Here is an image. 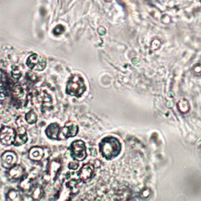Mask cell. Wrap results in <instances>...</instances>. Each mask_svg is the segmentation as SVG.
<instances>
[{
	"instance_id": "1",
	"label": "cell",
	"mask_w": 201,
	"mask_h": 201,
	"mask_svg": "<svg viewBox=\"0 0 201 201\" xmlns=\"http://www.w3.org/2000/svg\"><path fill=\"white\" fill-rule=\"evenodd\" d=\"M122 149L121 143L115 137H106L100 141L99 150L104 159L110 160L120 155Z\"/></svg>"
},
{
	"instance_id": "2",
	"label": "cell",
	"mask_w": 201,
	"mask_h": 201,
	"mask_svg": "<svg viewBox=\"0 0 201 201\" xmlns=\"http://www.w3.org/2000/svg\"><path fill=\"white\" fill-rule=\"evenodd\" d=\"M87 90L84 79L79 75H73L68 79L66 85V94L70 96L80 97Z\"/></svg>"
},
{
	"instance_id": "3",
	"label": "cell",
	"mask_w": 201,
	"mask_h": 201,
	"mask_svg": "<svg viewBox=\"0 0 201 201\" xmlns=\"http://www.w3.org/2000/svg\"><path fill=\"white\" fill-rule=\"evenodd\" d=\"M70 153L71 157L77 161H83L87 157V148L84 141L81 140L75 141L71 144Z\"/></svg>"
},
{
	"instance_id": "4",
	"label": "cell",
	"mask_w": 201,
	"mask_h": 201,
	"mask_svg": "<svg viewBox=\"0 0 201 201\" xmlns=\"http://www.w3.org/2000/svg\"><path fill=\"white\" fill-rule=\"evenodd\" d=\"M27 66L34 71H42L46 67V60L42 56L33 54L27 59Z\"/></svg>"
},
{
	"instance_id": "5",
	"label": "cell",
	"mask_w": 201,
	"mask_h": 201,
	"mask_svg": "<svg viewBox=\"0 0 201 201\" xmlns=\"http://www.w3.org/2000/svg\"><path fill=\"white\" fill-rule=\"evenodd\" d=\"M16 131L10 127L4 126L0 130V142L5 145H10L14 142Z\"/></svg>"
},
{
	"instance_id": "6",
	"label": "cell",
	"mask_w": 201,
	"mask_h": 201,
	"mask_svg": "<svg viewBox=\"0 0 201 201\" xmlns=\"http://www.w3.org/2000/svg\"><path fill=\"white\" fill-rule=\"evenodd\" d=\"M17 156L13 151H7L2 155V165L7 169H10L16 165Z\"/></svg>"
},
{
	"instance_id": "7",
	"label": "cell",
	"mask_w": 201,
	"mask_h": 201,
	"mask_svg": "<svg viewBox=\"0 0 201 201\" xmlns=\"http://www.w3.org/2000/svg\"><path fill=\"white\" fill-rule=\"evenodd\" d=\"M94 174V167L91 163H87L82 167L78 173V176L79 179L83 182L89 181L93 178Z\"/></svg>"
},
{
	"instance_id": "8",
	"label": "cell",
	"mask_w": 201,
	"mask_h": 201,
	"mask_svg": "<svg viewBox=\"0 0 201 201\" xmlns=\"http://www.w3.org/2000/svg\"><path fill=\"white\" fill-rule=\"evenodd\" d=\"M79 132V127L75 124H70V125H65V127L62 128L59 134L60 139H67L68 138L75 137Z\"/></svg>"
},
{
	"instance_id": "9",
	"label": "cell",
	"mask_w": 201,
	"mask_h": 201,
	"mask_svg": "<svg viewBox=\"0 0 201 201\" xmlns=\"http://www.w3.org/2000/svg\"><path fill=\"white\" fill-rule=\"evenodd\" d=\"M61 127L58 123H51L46 129V134L48 138L51 140H60V134Z\"/></svg>"
},
{
	"instance_id": "10",
	"label": "cell",
	"mask_w": 201,
	"mask_h": 201,
	"mask_svg": "<svg viewBox=\"0 0 201 201\" xmlns=\"http://www.w3.org/2000/svg\"><path fill=\"white\" fill-rule=\"evenodd\" d=\"M28 141V134L26 129L24 127H19L16 130V137L13 145L16 146L21 145L25 144Z\"/></svg>"
},
{
	"instance_id": "11",
	"label": "cell",
	"mask_w": 201,
	"mask_h": 201,
	"mask_svg": "<svg viewBox=\"0 0 201 201\" xmlns=\"http://www.w3.org/2000/svg\"><path fill=\"white\" fill-rule=\"evenodd\" d=\"M28 156H29L30 159H32L34 161H39L42 159V158L44 156V151L42 148L38 147V146L32 147L29 150Z\"/></svg>"
},
{
	"instance_id": "12",
	"label": "cell",
	"mask_w": 201,
	"mask_h": 201,
	"mask_svg": "<svg viewBox=\"0 0 201 201\" xmlns=\"http://www.w3.org/2000/svg\"><path fill=\"white\" fill-rule=\"evenodd\" d=\"M24 174V169L21 166L15 165L9 171V176L12 179H18L21 178Z\"/></svg>"
},
{
	"instance_id": "13",
	"label": "cell",
	"mask_w": 201,
	"mask_h": 201,
	"mask_svg": "<svg viewBox=\"0 0 201 201\" xmlns=\"http://www.w3.org/2000/svg\"><path fill=\"white\" fill-rule=\"evenodd\" d=\"M177 106H178V109L182 113H187L190 109V105H189L188 101L185 100V99L179 100L178 104H177Z\"/></svg>"
},
{
	"instance_id": "14",
	"label": "cell",
	"mask_w": 201,
	"mask_h": 201,
	"mask_svg": "<svg viewBox=\"0 0 201 201\" xmlns=\"http://www.w3.org/2000/svg\"><path fill=\"white\" fill-rule=\"evenodd\" d=\"M7 200H21L22 196H20L19 192L12 188L7 193Z\"/></svg>"
},
{
	"instance_id": "15",
	"label": "cell",
	"mask_w": 201,
	"mask_h": 201,
	"mask_svg": "<svg viewBox=\"0 0 201 201\" xmlns=\"http://www.w3.org/2000/svg\"><path fill=\"white\" fill-rule=\"evenodd\" d=\"M32 179L30 177H24L20 184V188L24 190H29L32 188Z\"/></svg>"
},
{
	"instance_id": "16",
	"label": "cell",
	"mask_w": 201,
	"mask_h": 201,
	"mask_svg": "<svg viewBox=\"0 0 201 201\" xmlns=\"http://www.w3.org/2000/svg\"><path fill=\"white\" fill-rule=\"evenodd\" d=\"M25 120H26L27 123H29V124L36 123L38 120V117H37V115L35 112V111L30 110L28 112H27L25 115Z\"/></svg>"
},
{
	"instance_id": "17",
	"label": "cell",
	"mask_w": 201,
	"mask_h": 201,
	"mask_svg": "<svg viewBox=\"0 0 201 201\" xmlns=\"http://www.w3.org/2000/svg\"><path fill=\"white\" fill-rule=\"evenodd\" d=\"M43 195V189L41 186H36V188H34L32 192V196L35 200H39L42 197Z\"/></svg>"
},
{
	"instance_id": "18",
	"label": "cell",
	"mask_w": 201,
	"mask_h": 201,
	"mask_svg": "<svg viewBox=\"0 0 201 201\" xmlns=\"http://www.w3.org/2000/svg\"><path fill=\"white\" fill-rule=\"evenodd\" d=\"M11 75L13 79H19L20 77H21V71H20V69L17 66H13L12 68V70H11Z\"/></svg>"
},
{
	"instance_id": "19",
	"label": "cell",
	"mask_w": 201,
	"mask_h": 201,
	"mask_svg": "<svg viewBox=\"0 0 201 201\" xmlns=\"http://www.w3.org/2000/svg\"><path fill=\"white\" fill-rule=\"evenodd\" d=\"M160 46H161V42H160V40L159 39H154L151 42V49L153 50H158L160 47Z\"/></svg>"
},
{
	"instance_id": "20",
	"label": "cell",
	"mask_w": 201,
	"mask_h": 201,
	"mask_svg": "<svg viewBox=\"0 0 201 201\" xmlns=\"http://www.w3.org/2000/svg\"><path fill=\"white\" fill-rule=\"evenodd\" d=\"M160 20L163 24H168L171 22V17L167 15V14H163L161 17H160Z\"/></svg>"
},
{
	"instance_id": "21",
	"label": "cell",
	"mask_w": 201,
	"mask_h": 201,
	"mask_svg": "<svg viewBox=\"0 0 201 201\" xmlns=\"http://www.w3.org/2000/svg\"><path fill=\"white\" fill-rule=\"evenodd\" d=\"M64 31H65V28L60 24V25L55 27V28L53 30V32L55 36H59V35H61V34L64 32Z\"/></svg>"
},
{
	"instance_id": "22",
	"label": "cell",
	"mask_w": 201,
	"mask_h": 201,
	"mask_svg": "<svg viewBox=\"0 0 201 201\" xmlns=\"http://www.w3.org/2000/svg\"><path fill=\"white\" fill-rule=\"evenodd\" d=\"M150 189L149 188H145L142 192H141V196L144 198H147L149 197L150 196Z\"/></svg>"
},
{
	"instance_id": "23",
	"label": "cell",
	"mask_w": 201,
	"mask_h": 201,
	"mask_svg": "<svg viewBox=\"0 0 201 201\" xmlns=\"http://www.w3.org/2000/svg\"><path fill=\"white\" fill-rule=\"evenodd\" d=\"M79 167V163L76 162H71L68 165V168L71 170H76Z\"/></svg>"
},
{
	"instance_id": "24",
	"label": "cell",
	"mask_w": 201,
	"mask_h": 201,
	"mask_svg": "<svg viewBox=\"0 0 201 201\" xmlns=\"http://www.w3.org/2000/svg\"><path fill=\"white\" fill-rule=\"evenodd\" d=\"M193 71H194L195 74L196 75H200L201 74V65H196L193 68Z\"/></svg>"
},
{
	"instance_id": "25",
	"label": "cell",
	"mask_w": 201,
	"mask_h": 201,
	"mask_svg": "<svg viewBox=\"0 0 201 201\" xmlns=\"http://www.w3.org/2000/svg\"><path fill=\"white\" fill-rule=\"evenodd\" d=\"M166 106L168 108H172L175 106V103L173 100H167V103H166Z\"/></svg>"
},
{
	"instance_id": "26",
	"label": "cell",
	"mask_w": 201,
	"mask_h": 201,
	"mask_svg": "<svg viewBox=\"0 0 201 201\" xmlns=\"http://www.w3.org/2000/svg\"><path fill=\"white\" fill-rule=\"evenodd\" d=\"M132 61L134 62L133 63L134 65H138L140 63H141V61H140V60H138V58L133 59V60H132Z\"/></svg>"
},
{
	"instance_id": "27",
	"label": "cell",
	"mask_w": 201,
	"mask_h": 201,
	"mask_svg": "<svg viewBox=\"0 0 201 201\" xmlns=\"http://www.w3.org/2000/svg\"><path fill=\"white\" fill-rule=\"evenodd\" d=\"M168 97H175V93L173 91H170L168 93Z\"/></svg>"
}]
</instances>
